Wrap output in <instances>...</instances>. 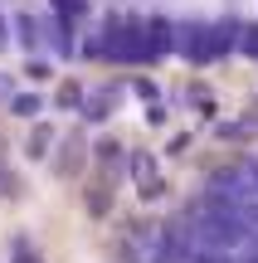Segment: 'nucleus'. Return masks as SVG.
I'll return each mask as SVG.
<instances>
[{"instance_id":"1","label":"nucleus","mask_w":258,"mask_h":263,"mask_svg":"<svg viewBox=\"0 0 258 263\" xmlns=\"http://www.w3.org/2000/svg\"><path fill=\"white\" fill-rule=\"evenodd\" d=\"M171 5H181V10H195V15H214V10H220L224 0H171Z\"/></svg>"}]
</instances>
